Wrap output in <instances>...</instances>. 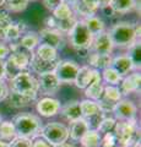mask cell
<instances>
[{"instance_id": "6da1fadb", "label": "cell", "mask_w": 141, "mask_h": 147, "mask_svg": "<svg viewBox=\"0 0 141 147\" xmlns=\"http://www.w3.org/2000/svg\"><path fill=\"white\" fill-rule=\"evenodd\" d=\"M12 125L15 127L16 136L26 137L33 140L38 137L42 130V121L40 119L31 113H19L12 119Z\"/></svg>"}, {"instance_id": "7a4b0ae2", "label": "cell", "mask_w": 141, "mask_h": 147, "mask_svg": "<svg viewBox=\"0 0 141 147\" xmlns=\"http://www.w3.org/2000/svg\"><path fill=\"white\" fill-rule=\"evenodd\" d=\"M109 36L114 47H130L136 42V32L135 25L130 22H118L109 30Z\"/></svg>"}, {"instance_id": "3957f363", "label": "cell", "mask_w": 141, "mask_h": 147, "mask_svg": "<svg viewBox=\"0 0 141 147\" xmlns=\"http://www.w3.org/2000/svg\"><path fill=\"white\" fill-rule=\"evenodd\" d=\"M114 135L123 147H133L140 144V129L135 120L117 121Z\"/></svg>"}, {"instance_id": "277c9868", "label": "cell", "mask_w": 141, "mask_h": 147, "mask_svg": "<svg viewBox=\"0 0 141 147\" xmlns=\"http://www.w3.org/2000/svg\"><path fill=\"white\" fill-rule=\"evenodd\" d=\"M69 38L70 43L76 50H90L91 44L93 40V36L91 34V32L86 27L84 20L77 21L75 26L72 27V30L69 32Z\"/></svg>"}, {"instance_id": "5b68a950", "label": "cell", "mask_w": 141, "mask_h": 147, "mask_svg": "<svg viewBox=\"0 0 141 147\" xmlns=\"http://www.w3.org/2000/svg\"><path fill=\"white\" fill-rule=\"evenodd\" d=\"M40 135L43 139L53 146H58L65 144L69 139V129L60 123H48L45 126L42 127Z\"/></svg>"}, {"instance_id": "8992f818", "label": "cell", "mask_w": 141, "mask_h": 147, "mask_svg": "<svg viewBox=\"0 0 141 147\" xmlns=\"http://www.w3.org/2000/svg\"><path fill=\"white\" fill-rule=\"evenodd\" d=\"M11 91L19 92L25 94H37L38 90V80L28 71H21L19 75L15 76L10 81Z\"/></svg>"}, {"instance_id": "52a82bcc", "label": "cell", "mask_w": 141, "mask_h": 147, "mask_svg": "<svg viewBox=\"0 0 141 147\" xmlns=\"http://www.w3.org/2000/svg\"><path fill=\"white\" fill-rule=\"evenodd\" d=\"M80 66L72 60H60L54 70L60 84H74Z\"/></svg>"}, {"instance_id": "ba28073f", "label": "cell", "mask_w": 141, "mask_h": 147, "mask_svg": "<svg viewBox=\"0 0 141 147\" xmlns=\"http://www.w3.org/2000/svg\"><path fill=\"white\" fill-rule=\"evenodd\" d=\"M138 108L136 105L129 99H120L115 104L113 113L115 114L117 119L119 121H133L136 118Z\"/></svg>"}, {"instance_id": "9c48e42d", "label": "cell", "mask_w": 141, "mask_h": 147, "mask_svg": "<svg viewBox=\"0 0 141 147\" xmlns=\"http://www.w3.org/2000/svg\"><path fill=\"white\" fill-rule=\"evenodd\" d=\"M39 43L40 44H47L49 47L54 48L55 50L63 49L65 45V40L63 38V34L57 30H49L43 28L39 31Z\"/></svg>"}, {"instance_id": "30bf717a", "label": "cell", "mask_w": 141, "mask_h": 147, "mask_svg": "<svg viewBox=\"0 0 141 147\" xmlns=\"http://www.w3.org/2000/svg\"><path fill=\"white\" fill-rule=\"evenodd\" d=\"M113 48H114V44H113L111 36H109L108 32H102L101 34L94 36L92 44H91V50L93 53L101 54V55H111V53L113 52Z\"/></svg>"}, {"instance_id": "8fae6325", "label": "cell", "mask_w": 141, "mask_h": 147, "mask_svg": "<svg viewBox=\"0 0 141 147\" xmlns=\"http://www.w3.org/2000/svg\"><path fill=\"white\" fill-rule=\"evenodd\" d=\"M60 82L57 79L54 72H47L39 75L38 79V90H40L44 94H54L60 88Z\"/></svg>"}, {"instance_id": "7c38bea8", "label": "cell", "mask_w": 141, "mask_h": 147, "mask_svg": "<svg viewBox=\"0 0 141 147\" xmlns=\"http://www.w3.org/2000/svg\"><path fill=\"white\" fill-rule=\"evenodd\" d=\"M60 110V102L52 97H44L37 102V112L44 118L57 115Z\"/></svg>"}, {"instance_id": "4fadbf2b", "label": "cell", "mask_w": 141, "mask_h": 147, "mask_svg": "<svg viewBox=\"0 0 141 147\" xmlns=\"http://www.w3.org/2000/svg\"><path fill=\"white\" fill-rule=\"evenodd\" d=\"M7 100L9 105L12 108H24L28 107L37 99V94H25V93H19L15 91H9L7 93Z\"/></svg>"}, {"instance_id": "5bb4252c", "label": "cell", "mask_w": 141, "mask_h": 147, "mask_svg": "<svg viewBox=\"0 0 141 147\" xmlns=\"http://www.w3.org/2000/svg\"><path fill=\"white\" fill-rule=\"evenodd\" d=\"M103 88L104 86L102 85V77L101 74H99L97 70L93 71V79L91 81V84L85 88V94L88 99L92 100H97L102 98L103 96Z\"/></svg>"}, {"instance_id": "9a60e30c", "label": "cell", "mask_w": 141, "mask_h": 147, "mask_svg": "<svg viewBox=\"0 0 141 147\" xmlns=\"http://www.w3.org/2000/svg\"><path fill=\"white\" fill-rule=\"evenodd\" d=\"M60 61V59H55V60H42V59H39L37 55L33 53L32 58H31V61H30V65L32 67V70L34 72L39 74V75H42V74H47V72H54L55 70V67L58 65V63Z\"/></svg>"}, {"instance_id": "2e32d148", "label": "cell", "mask_w": 141, "mask_h": 147, "mask_svg": "<svg viewBox=\"0 0 141 147\" xmlns=\"http://www.w3.org/2000/svg\"><path fill=\"white\" fill-rule=\"evenodd\" d=\"M111 67L114 69L121 77L128 76L129 72H131L135 69L133 61L130 60V58L128 55H119V57L113 58Z\"/></svg>"}, {"instance_id": "e0dca14e", "label": "cell", "mask_w": 141, "mask_h": 147, "mask_svg": "<svg viewBox=\"0 0 141 147\" xmlns=\"http://www.w3.org/2000/svg\"><path fill=\"white\" fill-rule=\"evenodd\" d=\"M140 81L141 76L139 72H134L131 75L125 76L124 80H121V94H129L133 92H140Z\"/></svg>"}, {"instance_id": "ac0fdd59", "label": "cell", "mask_w": 141, "mask_h": 147, "mask_svg": "<svg viewBox=\"0 0 141 147\" xmlns=\"http://www.w3.org/2000/svg\"><path fill=\"white\" fill-rule=\"evenodd\" d=\"M61 115L70 123L81 119L82 115H81L80 102L79 100H70V102H67L64 107L61 108Z\"/></svg>"}, {"instance_id": "d6986e66", "label": "cell", "mask_w": 141, "mask_h": 147, "mask_svg": "<svg viewBox=\"0 0 141 147\" xmlns=\"http://www.w3.org/2000/svg\"><path fill=\"white\" fill-rule=\"evenodd\" d=\"M112 60L113 58L111 55H101V54H97V53H88L87 55V61L90 64V66L96 69H107V67H111L112 65Z\"/></svg>"}, {"instance_id": "ffe728a7", "label": "cell", "mask_w": 141, "mask_h": 147, "mask_svg": "<svg viewBox=\"0 0 141 147\" xmlns=\"http://www.w3.org/2000/svg\"><path fill=\"white\" fill-rule=\"evenodd\" d=\"M88 124L85 120L84 118L79 119V120H75L71 123L70 129H69V137L74 141H80L81 137H82L88 130Z\"/></svg>"}, {"instance_id": "44dd1931", "label": "cell", "mask_w": 141, "mask_h": 147, "mask_svg": "<svg viewBox=\"0 0 141 147\" xmlns=\"http://www.w3.org/2000/svg\"><path fill=\"white\" fill-rule=\"evenodd\" d=\"M93 71H94V69H91L90 66L80 67L79 71H77V75H76L74 84L79 87V88L85 90L86 87L91 84V81L93 79Z\"/></svg>"}, {"instance_id": "7402d4cb", "label": "cell", "mask_w": 141, "mask_h": 147, "mask_svg": "<svg viewBox=\"0 0 141 147\" xmlns=\"http://www.w3.org/2000/svg\"><path fill=\"white\" fill-rule=\"evenodd\" d=\"M80 142L82 145V147H101L102 136L97 130L88 129L87 132L81 137Z\"/></svg>"}, {"instance_id": "603a6c76", "label": "cell", "mask_w": 141, "mask_h": 147, "mask_svg": "<svg viewBox=\"0 0 141 147\" xmlns=\"http://www.w3.org/2000/svg\"><path fill=\"white\" fill-rule=\"evenodd\" d=\"M80 109H81V115H82L84 119H87L91 117H94L97 114L102 113L99 110V107L96 100H92V99H84L80 102Z\"/></svg>"}, {"instance_id": "cb8c5ba5", "label": "cell", "mask_w": 141, "mask_h": 147, "mask_svg": "<svg viewBox=\"0 0 141 147\" xmlns=\"http://www.w3.org/2000/svg\"><path fill=\"white\" fill-rule=\"evenodd\" d=\"M84 22H85L86 27L88 28V31L91 32V34H92L93 37L101 34L102 32H104V30H106V25H104L103 20L102 18H99V17H97L96 15L85 18Z\"/></svg>"}, {"instance_id": "d4e9b609", "label": "cell", "mask_w": 141, "mask_h": 147, "mask_svg": "<svg viewBox=\"0 0 141 147\" xmlns=\"http://www.w3.org/2000/svg\"><path fill=\"white\" fill-rule=\"evenodd\" d=\"M109 6L114 13H126L136 6V0H111Z\"/></svg>"}, {"instance_id": "484cf974", "label": "cell", "mask_w": 141, "mask_h": 147, "mask_svg": "<svg viewBox=\"0 0 141 147\" xmlns=\"http://www.w3.org/2000/svg\"><path fill=\"white\" fill-rule=\"evenodd\" d=\"M19 44L21 47H24L25 49L32 52L36 47L39 45V36L37 32H27L25 36H22Z\"/></svg>"}, {"instance_id": "4316f807", "label": "cell", "mask_w": 141, "mask_h": 147, "mask_svg": "<svg viewBox=\"0 0 141 147\" xmlns=\"http://www.w3.org/2000/svg\"><path fill=\"white\" fill-rule=\"evenodd\" d=\"M39 59H42V60H55L58 59V54H57V50L49 47L47 44H39L37 47V50H36L34 53Z\"/></svg>"}, {"instance_id": "83f0119b", "label": "cell", "mask_w": 141, "mask_h": 147, "mask_svg": "<svg viewBox=\"0 0 141 147\" xmlns=\"http://www.w3.org/2000/svg\"><path fill=\"white\" fill-rule=\"evenodd\" d=\"M121 92L120 90L118 88V87L115 86H104L103 88V96L102 98H104L106 100H108V102H112V103H118L119 100L121 99Z\"/></svg>"}, {"instance_id": "f1b7e54d", "label": "cell", "mask_w": 141, "mask_h": 147, "mask_svg": "<svg viewBox=\"0 0 141 147\" xmlns=\"http://www.w3.org/2000/svg\"><path fill=\"white\" fill-rule=\"evenodd\" d=\"M16 137L15 127L11 121H1L0 124V140L1 141H11Z\"/></svg>"}, {"instance_id": "f546056e", "label": "cell", "mask_w": 141, "mask_h": 147, "mask_svg": "<svg viewBox=\"0 0 141 147\" xmlns=\"http://www.w3.org/2000/svg\"><path fill=\"white\" fill-rule=\"evenodd\" d=\"M71 10H72V12L77 13V15L84 16L85 18H87L90 16H94V15H96V12H97V10H93V9H91L90 6L86 5V4H84L81 0L76 1L74 5H72Z\"/></svg>"}, {"instance_id": "4dcf8cb0", "label": "cell", "mask_w": 141, "mask_h": 147, "mask_svg": "<svg viewBox=\"0 0 141 147\" xmlns=\"http://www.w3.org/2000/svg\"><path fill=\"white\" fill-rule=\"evenodd\" d=\"M72 16H74V12H72L70 5H67L65 3H63L60 6H58L55 10L53 11V17L58 21L66 20V18H70Z\"/></svg>"}, {"instance_id": "1f68e13d", "label": "cell", "mask_w": 141, "mask_h": 147, "mask_svg": "<svg viewBox=\"0 0 141 147\" xmlns=\"http://www.w3.org/2000/svg\"><path fill=\"white\" fill-rule=\"evenodd\" d=\"M77 22L75 15L70 17V18H66V20H60L58 21L55 20V30L60 33H69V32L72 30V27L75 26V24Z\"/></svg>"}, {"instance_id": "d6a6232c", "label": "cell", "mask_w": 141, "mask_h": 147, "mask_svg": "<svg viewBox=\"0 0 141 147\" xmlns=\"http://www.w3.org/2000/svg\"><path fill=\"white\" fill-rule=\"evenodd\" d=\"M102 79L107 82V84H109L111 86L113 85H118L119 82L121 81L123 77L118 74L114 69H112V67H107V69H104L103 72H102Z\"/></svg>"}, {"instance_id": "836d02e7", "label": "cell", "mask_w": 141, "mask_h": 147, "mask_svg": "<svg viewBox=\"0 0 141 147\" xmlns=\"http://www.w3.org/2000/svg\"><path fill=\"white\" fill-rule=\"evenodd\" d=\"M140 53H141V47H140V42L136 40L135 43H133L129 47V53H128V57L130 58V60L133 61L134 64V67H140V64H141V58H140Z\"/></svg>"}, {"instance_id": "e575fe53", "label": "cell", "mask_w": 141, "mask_h": 147, "mask_svg": "<svg viewBox=\"0 0 141 147\" xmlns=\"http://www.w3.org/2000/svg\"><path fill=\"white\" fill-rule=\"evenodd\" d=\"M4 5L9 11L20 12L27 7L28 0H4Z\"/></svg>"}, {"instance_id": "d590c367", "label": "cell", "mask_w": 141, "mask_h": 147, "mask_svg": "<svg viewBox=\"0 0 141 147\" xmlns=\"http://www.w3.org/2000/svg\"><path fill=\"white\" fill-rule=\"evenodd\" d=\"M22 32L17 24H11L4 32V40H9V42H15L21 37Z\"/></svg>"}, {"instance_id": "8d00e7d4", "label": "cell", "mask_w": 141, "mask_h": 147, "mask_svg": "<svg viewBox=\"0 0 141 147\" xmlns=\"http://www.w3.org/2000/svg\"><path fill=\"white\" fill-rule=\"evenodd\" d=\"M115 125H117V120L113 118H107L104 117L103 120L101 121V124L97 127V131L99 134H108V132H114L115 130Z\"/></svg>"}, {"instance_id": "74e56055", "label": "cell", "mask_w": 141, "mask_h": 147, "mask_svg": "<svg viewBox=\"0 0 141 147\" xmlns=\"http://www.w3.org/2000/svg\"><path fill=\"white\" fill-rule=\"evenodd\" d=\"M12 24L11 16L7 11H0V39L4 40V32Z\"/></svg>"}, {"instance_id": "f35d334b", "label": "cell", "mask_w": 141, "mask_h": 147, "mask_svg": "<svg viewBox=\"0 0 141 147\" xmlns=\"http://www.w3.org/2000/svg\"><path fill=\"white\" fill-rule=\"evenodd\" d=\"M31 146H32V140L20 136H16L9 144V147H31Z\"/></svg>"}, {"instance_id": "ab89813d", "label": "cell", "mask_w": 141, "mask_h": 147, "mask_svg": "<svg viewBox=\"0 0 141 147\" xmlns=\"http://www.w3.org/2000/svg\"><path fill=\"white\" fill-rule=\"evenodd\" d=\"M118 141H117V137L114 135V132H108V134H104V136L102 137V147H106V146H112V145H117Z\"/></svg>"}, {"instance_id": "60d3db41", "label": "cell", "mask_w": 141, "mask_h": 147, "mask_svg": "<svg viewBox=\"0 0 141 147\" xmlns=\"http://www.w3.org/2000/svg\"><path fill=\"white\" fill-rule=\"evenodd\" d=\"M63 3H64V0H43L44 6L51 11H54L58 6H60Z\"/></svg>"}, {"instance_id": "b9f144b4", "label": "cell", "mask_w": 141, "mask_h": 147, "mask_svg": "<svg viewBox=\"0 0 141 147\" xmlns=\"http://www.w3.org/2000/svg\"><path fill=\"white\" fill-rule=\"evenodd\" d=\"M31 147H54V146L47 142L43 137H36L34 140H32V146Z\"/></svg>"}, {"instance_id": "7bdbcfd3", "label": "cell", "mask_w": 141, "mask_h": 147, "mask_svg": "<svg viewBox=\"0 0 141 147\" xmlns=\"http://www.w3.org/2000/svg\"><path fill=\"white\" fill-rule=\"evenodd\" d=\"M7 93H9L7 86L5 85V82H4L3 80H0V102L7 97Z\"/></svg>"}, {"instance_id": "ee69618b", "label": "cell", "mask_w": 141, "mask_h": 147, "mask_svg": "<svg viewBox=\"0 0 141 147\" xmlns=\"http://www.w3.org/2000/svg\"><path fill=\"white\" fill-rule=\"evenodd\" d=\"M10 54V48L4 43H0V60H4Z\"/></svg>"}, {"instance_id": "f6af8a7d", "label": "cell", "mask_w": 141, "mask_h": 147, "mask_svg": "<svg viewBox=\"0 0 141 147\" xmlns=\"http://www.w3.org/2000/svg\"><path fill=\"white\" fill-rule=\"evenodd\" d=\"M45 25L48 26L47 28H49V30H55V18L53 16L48 17L47 20H45Z\"/></svg>"}, {"instance_id": "bcb514c9", "label": "cell", "mask_w": 141, "mask_h": 147, "mask_svg": "<svg viewBox=\"0 0 141 147\" xmlns=\"http://www.w3.org/2000/svg\"><path fill=\"white\" fill-rule=\"evenodd\" d=\"M5 79V61L0 60V80Z\"/></svg>"}, {"instance_id": "7dc6e473", "label": "cell", "mask_w": 141, "mask_h": 147, "mask_svg": "<svg viewBox=\"0 0 141 147\" xmlns=\"http://www.w3.org/2000/svg\"><path fill=\"white\" fill-rule=\"evenodd\" d=\"M96 1H97L98 9H103V7H106L111 4V0H96Z\"/></svg>"}, {"instance_id": "c3c4849f", "label": "cell", "mask_w": 141, "mask_h": 147, "mask_svg": "<svg viewBox=\"0 0 141 147\" xmlns=\"http://www.w3.org/2000/svg\"><path fill=\"white\" fill-rule=\"evenodd\" d=\"M102 10H103V12L104 13H106V16H113V13H114V11H113V9L111 7V6H106V7H103L102 9Z\"/></svg>"}, {"instance_id": "681fc988", "label": "cell", "mask_w": 141, "mask_h": 147, "mask_svg": "<svg viewBox=\"0 0 141 147\" xmlns=\"http://www.w3.org/2000/svg\"><path fill=\"white\" fill-rule=\"evenodd\" d=\"M76 1H79V0H64V3L67 4V5H74Z\"/></svg>"}, {"instance_id": "f907efd6", "label": "cell", "mask_w": 141, "mask_h": 147, "mask_svg": "<svg viewBox=\"0 0 141 147\" xmlns=\"http://www.w3.org/2000/svg\"><path fill=\"white\" fill-rule=\"evenodd\" d=\"M54 147H75V146H72V145H69V144H61V145H58V146H54Z\"/></svg>"}, {"instance_id": "816d5d0a", "label": "cell", "mask_w": 141, "mask_h": 147, "mask_svg": "<svg viewBox=\"0 0 141 147\" xmlns=\"http://www.w3.org/2000/svg\"><path fill=\"white\" fill-rule=\"evenodd\" d=\"M0 147H9V144H7V142H5V141L0 140Z\"/></svg>"}, {"instance_id": "f5cc1de1", "label": "cell", "mask_w": 141, "mask_h": 147, "mask_svg": "<svg viewBox=\"0 0 141 147\" xmlns=\"http://www.w3.org/2000/svg\"><path fill=\"white\" fill-rule=\"evenodd\" d=\"M106 147H119V146H118V144H117V145H112V146H106Z\"/></svg>"}, {"instance_id": "db71d44e", "label": "cell", "mask_w": 141, "mask_h": 147, "mask_svg": "<svg viewBox=\"0 0 141 147\" xmlns=\"http://www.w3.org/2000/svg\"><path fill=\"white\" fill-rule=\"evenodd\" d=\"M4 5V0H0V6Z\"/></svg>"}, {"instance_id": "11a10c76", "label": "cell", "mask_w": 141, "mask_h": 147, "mask_svg": "<svg viewBox=\"0 0 141 147\" xmlns=\"http://www.w3.org/2000/svg\"><path fill=\"white\" fill-rule=\"evenodd\" d=\"M133 147H140V144H138V145H135V146H133Z\"/></svg>"}, {"instance_id": "9f6ffc18", "label": "cell", "mask_w": 141, "mask_h": 147, "mask_svg": "<svg viewBox=\"0 0 141 147\" xmlns=\"http://www.w3.org/2000/svg\"><path fill=\"white\" fill-rule=\"evenodd\" d=\"M0 124H1V115H0Z\"/></svg>"}, {"instance_id": "6f0895ef", "label": "cell", "mask_w": 141, "mask_h": 147, "mask_svg": "<svg viewBox=\"0 0 141 147\" xmlns=\"http://www.w3.org/2000/svg\"><path fill=\"white\" fill-rule=\"evenodd\" d=\"M28 1H30V0H28Z\"/></svg>"}]
</instances>
